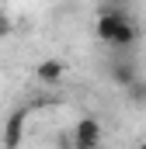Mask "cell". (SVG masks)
Returning <instances> with one entry per match:
<instances>
[{"mask_svg": "<svg viewBox=\"0 0 146 149\" xmlns=\"http://www.w3.org/2000/svg\"><path fill=\"white\" fill-rule=\"evenodd\" d=\"M94 31H98V38H101L105 45H111V49H129V45H136V38H139L136 21L125 17L122 10H111V7H101V10H98Z\"/></svg>", "mask_w": 146, "mask_h": 149, "instance_id": "6da1fadb", "label": "cell"}, {"mask_svg": "<svg viewBox=\"0 0 146 149\" xmlns=\"http://www.w3.org/2000/svg\"><path fill=\"white\" fill-rule=\"evenodd\" d=\"M101 139H105V128L94 114H87L73 125V149H101Z\"/></svg>", "mask_w": 146, "mask_h": 149, "instance_id": "7a4b0ae2", "label": "cell"}, {"mask_svg": "<svg viewBox=\"0 0 146 149\" xmlns=\"http://www.w3.org/2000/svg\"><path fill=\"white\" fill-rule=\"evenodd\" d=\"M25 125H28V108L11 111L7 125H4V135H0V149H21V142H25Z\"/></svg>", "mask_w": 146, "mask_h": 149, "instance_id": "3957f363", "label": "cell"}, {"mask_svg": "<svg viewBox=\"0 0 146 149\" xmlns=\"http://www.w3.org/2000/svg\"><path fill=\"white\" fill-rule=\"evenodd\" d=\"M35 76L42 80V83H56V80L66 76V63H63V59H42V63L35 66Z\"/></svg>", "mask_w": 146, "mask_h": 149, "instance_id": "277c9868", "label": "cell"}, {"mask_svg": "<svg viewBox=\"0 0 146 149\" xmlns=\"http://www.w3.org/2000/svg\"><path fill=\"white\" fill-rule=\"evenodd\" d=\"M111 80L125 90L129 83H136L139 80V70H136V63H111Z\"/></svg>", "mask_w": 146, "mask_h": 149, "instance_id": "5b68a950", "label": "cell"}, {"mask_svg": "<svg viewBox=\"0 0 146 149\" xmlns=\"http://www.w3.org/2000/svg\"><path fill=\"white\" fill-rule=\"evenodd\" d=\"M125 97H129V104L146 108V80H143V76H139L136 83H129V87H125Z\"/></svg>", "mask_w": 146, "mask_h": 149, "instance_id": "8992f818", "label": "cell"}, {"mask_svg": "<svg viewBox=\"0 0 146 149\" xmlns=\"http://www.w3.org/2000/svg\"><path fill=\"white\" fill-rule=\"evenodd\" d=\"M11 31H14V24H11V17H7V14L0 10V38H7Z\"/></svg>", "mask_w": 146, "mask_h": 149, "instance_id": "52a82bcc", "label": "cell"}, {"mask_svg": "<svg viewBox=\"0 0 146 149\" xmlns=\"http://www.w3.org/2000/svg\"><path fill=\"white\" fill-rule=\"evenodd\" d=\"M136 149H146V139H143V142H139V146H136Z\"/></svg>", "mask_w": 146, "mask_h": 149, "instance_id": "ba28073f", "label": "cell"}, {"mask_svg": "<svg viewBox=\"0 0 146 149\" xmlns=\"http://www.w3.org/2000/svg\"><path fill=\"white\" fill-rule=\"evenodd\" d=\"M70 149H73V146H70Z\"/></svg>", "mask_w": 146, "mask_h": 149, "instance_id": "9c48e42d", "label": "cell"}]
</instances>
